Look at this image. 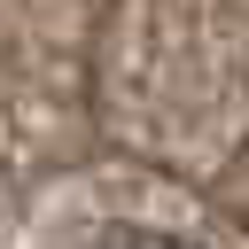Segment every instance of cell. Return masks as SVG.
<instances>
[{
	"label": "cell",
	"mask_w": 249,
	"mask_h": 249,
	"mask_svg": "<svg viewBox=\"0 0 249 249\" xmlns=\"http://www.w3.org/2000/svg\"><path fill=\"white\" fill-rule=\"evenodd\" d=\"M93 249H187L179 233H156V226H109Z\"/></svg>",
	"instance_id": "obj_1"
}]
</instances>
